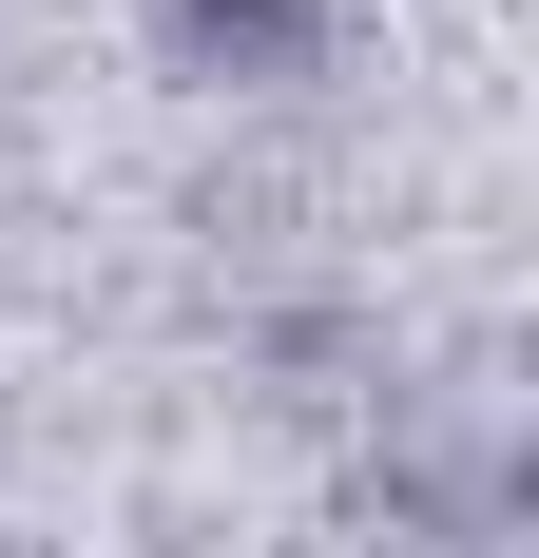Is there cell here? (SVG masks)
<instances>
[{
    "label": "cell",
    "mask_w": 539,
    "mask_h": 558,
    "mask_svg": "<svg viewBox=\"0 0 539 558\" xmlns=\"http://www.w3.org/2000/svg\"><path fill=\"white\" fill-rule=\"evenodd\" d=\"M155 20L193 77H309V39H327V0H155Z\"/></svg>",
    "instance_id": "cell-1"
}]
</instances>
